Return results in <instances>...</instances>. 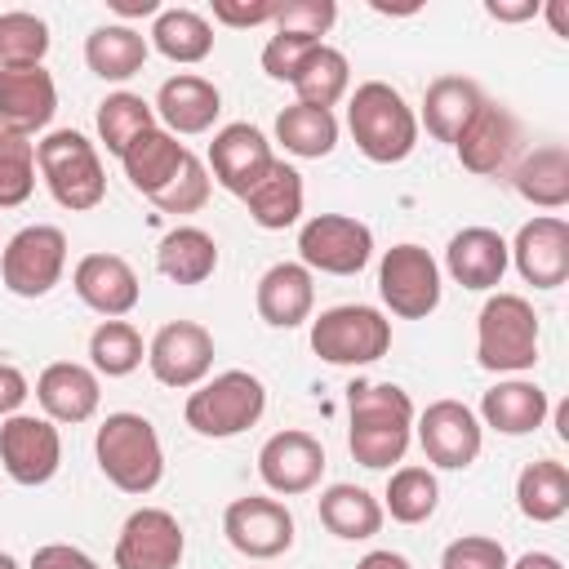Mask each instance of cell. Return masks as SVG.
Returning <instances> with one entry per match:
<instances>
[{"label": "cell", "mask_w": 569, "mask_h": 569, "mask_svg": "<svg viewBox=\"0 0 569 569\" xmlns=\"http://www.w3.org/2000/svg\"><path fill=\"white\" fill-rule=\"evenodd\" d=\"M507 547L498 538H485V533H462L445 547L440 556V569H507Z\"/></svg>", "instance_id": "cell-45"}, {"label": "cell", "mask_w": 569, "mask_h": 569, "mask_svg": "<svg viewBox=\"0 0 569 569\" xmlns=\"http://www.w3.org/2000/svg\"><path fill=\"white\" fill-rule=\"evenodd\" d=\"M356 569H413V565H409L400 551H369Z\"/></svg>", "instance_id": "cell-52"}, {"label": "cell", "mask_w": 569, "mask_h": 569, "mask_svg": "<svg viewBox=\"0 0 569 569\" xmlns=\"http://www.w3.org/2000/svg\"><path fill=\"white\" fill-rule=\"evenodd\" d=\"M378 293L391 316L427 320L440 307V262L422 244H391L378 262Z\"/></svg>", "instance_id": "cell-10"}, {"label": "cell", "mask_w": 569, "mask_h": 569, "mask_svg": "<svg viewBox=\"0 0 569 569\" xmlns=\"http://www.w3.org/2000/svg\"><path fill=\"white\" fill-rule=\"evenodd\" d=\"M151 111L164 120V129H169L173 138H178V133H209L213 120H218V111H222V93H218L213 80L182 71V76H169V80L160 84Z\"/></svg>", "instance_id": "cell-24"}, {"label": "cell", "mask_w": 569, "mask_h": 569, "mask_svg": "<svg viewBox=\"0 0 569 569\" xmlns=\"http://www.w3.org/2000/svg\"><path fill=\"white\" fill-rule=\"evenodd\" d=\"M440 502V485L431 467H396L382 493V511H391V520L400 525H422L436 516Z\"/></svg>", "instance_id": "cell-38"}, {"label": "cell", "mask_w": 569, "mask_h": 569, "mask_svg": "<svg viewBox=\"0 0 569 569\" xmlns=\"http://www.w3.org/2000/svg\"><path fill=\"white\" fill-rule=\"evenodd\" d=\"M320 40H302V36H271L267 44H262V71L271 76V80H293L298 76V67H302V58L316 49Z\"/></svg>", "instance_id": "cell-46"}, {"label": "cell", "mask_w": 569, "mask_h": 569, "mask_svg": "<svg viewBox=\"0 0 569 569\" xmlns=\"http://www.w3.org/2000/svg\"><path fill=\"white\" fill-rule=\"evenodd\" d=\"M262 409H267L262 378L249 373V369H227V373H213L200 387H191V396L182 405V418L196 436L227 440V436L249 431L262 418Z\"/></svg>", "instance_id": "cell-5"}, {"label": "cell", "mask_w": 569, "mask_h": 569, "mask_svg": "<svg viewBox=\"0 0 569 569\" xmlns=\"http://www.w3.org/2000/svg\"><path fill=\"white\" fill-rule=\"evenodd\" d=\"M516 191L538 209H565L569 204V151L560 142L533 147L516 164Z\"/></svg>", "instance_id": "cell-34"}, {"label": "cell", "mask_w": 569, "mask_h": 569, "mask_svg": "<svg viewBox=\"0 0 569 569\" xmlns=\"http://www.w3.org/2000/svg\"><path fill=\"white\" fill-rule=\"evenodd\" d=\"M89 360H93V373L124 378L142 365V333L129 320H102L89 333Z\"/></svg>", "instance_id": "cell-40"}, {"label": "cell", "mask_w": 569, "mask_h": 569, "mask_svg": "<svg viewBox=\"0 0 569 569\" xmlns=\"http://www.w3.org/2000/svg\"><path fill=\"white\" fill-rule=\"evenodd\" d=\"M547 22H551V31H556V36H569V18H565V0H551V4H547Z\"/></svg>", "instance_id": "cell-54"}, {"label": "cell", "mask_w": 569, "mask_h": 569, "mask_svg": "<svg viewBox=\"0 0 569 569\" xmlns=\"http://www.w3.org/2000/svg\"><path fill=\"white\" fill-rule=\"evenodd\" d=\"M71 289L89 311H98L107 320L129 316L138 307V298H142L138 271L120 253H84L76 262V271H71Z\"/></svg>", "instance_id": "cell-20"}, {"label": "cell", "mask_w": 569, "mask_h": 569, "mask_svg": "<svg viewBox=\"0 0 569 569\" xmlns=\"http://www.w3.org/2000/svg\"><path fill=\"white\" fill-rule=\"evenodd\" d=\"M187 156H191V151H187L169 129L151 124L147 133H138V138L124 147L120 164H124L129 187H133V191H142V196L151 200V196H160V191L178 178V169H182V160H187Z\"/></svg>", "instance_id": "cell-27"}, {"label": "cell", "mask_w": 569, "mask_h": 569, "mask_svg": "<svg viewBox=\"0 0 569 569\" xmlns=\"http://www.w3.org/2000/svg\"><path fill=\"white\" fill-rule=\"evenodd\" d=\"M276 142L298 160H320L338 147V116L325 107L293 102L276 116Z\"/></svg>", "instance_id": "cell-37"}, {"label": "cell", "mask_w": 569, "mask_h": 569, "mask_svg": "<svg viewBox=\"0 0 569 569\" xmlns=\"http://www.w3.org/2000/svg\"><path fill=\"white\" fill-rule=\"evenodd\" d=\"M258 316L271 325V329H298L302 320H311V307H316V280L302 262H276L262 271L258 280Z\"/></svg>", "instance_id": "cell-25"}, {"label": "cell", "mask_w": 569, "mask_h": 569, "mask_svg": "<svg viewBox=\"0 0 569 569\" xmlns=\"http://www.w3.org/2000/svg\"><path fill=\"white\" fill-rule=\"evenodd\" d=\"M36 191V142L0 129V209L27 204Z\"/></svg>", "instance_id": "cell-42"}, {"label": "cell", "mask_w": 569, "mask_h": 569, "mask_svg": "<svg viewBox=\"0 0 569 569\" xmlns=\"http://www.w3.org/2000/svg\"><path fill=\"white\" fill-rule=\"evenodd\" d=\"M347 129L365 160L373 164H400L418 147V116L405 102L400 89L387 80H365L347 98Z\"/></svg>", "instance_id": "cell-2"}, {"label": "cell", "mask_w": 569, "mask_h": 569, "mask_svg": "<svg viewBox=\"0 0 569 569\" xmlns=\"http://www.w3.org/2000/svg\"><path fill=\"white\" fill-rule=\"evenodd\" d=\"M311 351L325 365H338V369L373 365L391 351V320L378 307H365V302L329 307L311 320Z\"/></svg>", "instance_id": "cell-7"}, {"label": "cell", "mask_w": 569, "mask_h": 569, "mask_svg": "<svg viewBox=\"0 0 569 569\" xmlns=\"http://www.w3.org/2000/svg\"><path fill=\"white\" fill-rule=\"evenodd\" d=\"M156 267L173 284H204L218 271V240L204 227H173L156 244Z\"/></svg>", "instance_id": "cell-29"}, {"label": "cell", "mask_w": 569, "mask_h": 569, "mask_svg": "<svg viewBox=\"0 0 569 569\" xmlns=\"http://www.w3.org/2000/svg\"><path fill=\"white\" fill-rule=\"evenodd\" d=\"M49 53V22L27 13V9H9L0 13V67H40Z\"/></svg>", "instance_id": "cell-41"}, {"label": "cell", "mask_w": 569, "mask_h": 569, "mask_svg": "<svg viewBox=\"0 0 569 569\" xmlns=\"http://www.w3.org/2000/svg\"><path fill=\"white\" fill-rule=\"evenodd\" d=\"M151 44L142 31H133L129 22H107V27H93L89 40H84V62L98 80H129L142 71Z\"/></svg>", "instance_id": "cell-30"}, {"label": "cell", "mask_w": 569, "mask_h": 569, "mask_svg": "<svg viewBox=\"0 0 569 569\" xmlns=\"http://www.w3.org/2000/svg\"><path fill=\"white\" fill-rule=\"evenodd\" d=\"M418 445H422L431 467L462 471V467H471L480 458L485 427L462 400H431L418 413Z\"/></svg>", "instance_id": "cell-14"}, {"label": "cell", "mask_w": 569, "mask_h": 569, "mask_svg": "<svg viewBox=\"0 0 569 569\" xmlns=\"http://www.w3.org/2000/svg\"><path fill=\"white\" fill-rule=\"evenodd\" d=\"M36 169L49 187V196L71 209V213H89L102 204L107 196V169L98 147L80 133V129H53L36 142Z\"/></svg>", "instance_id": "cell-4"}, {"label": "cell", "mask_w": 569, "mask_h": 569, "mask_svg": "<svg viewBox=\"0 0 569 569\" xmlns=\"http://www.w3.org/2000/svg\"><path fill=\"white\" fill-rule=\"evenodd\" d=\"M147 44H156V53H164L169 62L191 67V62H204L213 53V27L196 9H160Z\"/></svg>", "instance_id": "cell-35"}, {"label": "cell", "mask_w": 569, "mask_h": 569, "mask_svg": "<svg viewBox=\"0 0 569 569\" xmlns=\"http://www.w3.org/2000/svg\"><path fill=\"white\" fill-rule=\"evenodd\" d=\"M516 142H520L516 116H511L502 102H489V98H485L480 111H476V116L467 120V129L458 133L453 151H458V160H462L467 173L489 178V173H498V169L511 160Z\"/></svg>", "instance_id": "cell-21"}, {"label": "cell", "mask_w": 569, "mask_h": 569, "mask_svg": "<svg viewBox=\"0 0 569 569\" xmlns=\"http://www.w3.org/2000/svg\"><path fill=\"white\" fill-rule=\"evenodd\" d=\"M507 240L493 231V227H462L449 249H445V271L453 276V284L462 289H498L502 276H507Z\"/></svg>", "instance_id": "cell-23"}, {"label": "cell", "mask_w": 569, "mask_h": 569, "mask_svg": "<svg viewBox=\"0 0 569 569\" xmlns=\"http://www.w3.org/2000/svg\"><path fill=\"white\" fill-rule=\"evenodd\" d=\"M556 431H560V440H569V405L556 409Z\"/></svg>", "instance_id": "cell-55"}, {"label": "cell", "mask_w": 569, "mask_h": 569, "mask_svg": "<svg viewBox=\"0 0 569 569\" xmlns=\"http://www.w3.org/2000/svg\"><path fill=\"white\" fill-rule=\"evenodd\" d=\"M289 84H293L298 102L333 111V102H342V98H347L351 62H347V53H342V49H333V44H325V40H320V44L302 58V67H298V76H293Z\"/></svg>", "instance_id": "cell-36"}, {"label": "cell", "mask_w": 569, "mask_h": 569, "mask_svg": "<svg viewBox=\"0 0 569 569\" xmlns=\"http://www.w3.org/2000/svg\"><path fill=\"white\" fill-rule=\"evenodd\" d=\"M187 551V533L173 511L138 507L116 538V569H178Z\"/></svg>", "instance_id": "cell-15"}, {"label": "cell", "mask_w": 569, "mask_h": 569, "mask_svg": "<svg viewBox=\"0 0 569 569\" xmlns=\"http://www.w3.org/2000/svg\"><path fill=\"white\" fill-rule=\"evenodd\" d=\"M31 569H98V560L71 542H44V547H36Z\"/></svg>", "instance_id": "cell-48"}, {"label": "cell", "mask_w": 569, "mask_h": 569, "mask_svg": "<svg viewBox=\"0 0 569 569\" xmlns=\"http://www.w3.org/2000/svg\"><path fill=\"white\" fill-rule=\"evenodd\" d=\"M36 400L44 409L49 422H89L98 413V400H102V387H98V373L89 365H76V360H53L40 369L36 378Z\"/></svg>", "instance_id": "cell-22"}, {"label": "cell", "mask_w": 569, "mask_h": 569, "mask_svg": "<svg viewBox=\"0 0 569 569\" xmlns=\"http://www.w3.org/2000/svg\"><path fill=\"white\" fill-rule=\"evenodd\" d=\"M507 569H565V565H560V556H551V551H525V556L511 560Z\"/></svg>", "instance_id": "cell-53"}, {"label": "cell", "mask_w": 569, "mask_h": 569, "mask_svg": "<svg viewBox=\"0 0 569 569\" xmlns=\"http://www.w3.org/2000/svg\"><path fill=\"white\" fill-rule=\"evenodd\" d=\"M27 396H31L27 373H22L18 365H4V360H0V418H13Z\"/></svg>", "instance_id": "cell-49"}, {"label": "cell", "mask_w": 569, "mask_h": 569, "mask_svg": "<svg viewBox=\"0 0 569 569\" xmlns=\"http://www.w3.org/2000/svg\"><path fill=\"white\" fill-rule=\"evenodd\" d=\"M151 124H156V111H151V102L142 93L120 89V93H107L98 102V138H102V147L111 156H124V147L138 133H147Z\"/></svg>", "instance_id": "cell-39"}, {"label": "cell", "mask_w": 569, "mask_h": 569, "mask_svg": "<svg viewBox=\"0 0 569 569\" xmlns=\"http://www.w3.org/2000/svg\"><path fill=\"white\" fill-rule=\"evenodd\" d=\"M347 449L360 467L387 471L405 458L413 436V400L396 382H351L347 387Z\"/></svg>", "instance_id": "cell-1"}, {"label": "cell", "mask_w": 569, "mask_h": 569, "mask_svg": "<svg viewBox=\"0 0 569 569\" xmlns=\"http://www.w3.org/2000/svg\"><path fill=\"white\" fill-rule=\"evenodd\" d=\"M485 13L498 22H529L542 13V4L538 0H485Z\"/></svg>", "instance_id": "cell-50"}, {"label": "cell", "mask_w": 569, "mask_h": 569, "mask_svg": "<svg viewBox=\"0 0 569 569\" xmlns=\"http://www.w3.org/2000/svg\"><path fill=\"white\" fill-rule=\"evenodd\" d=\"M547 413H551V400L529 378L493 382L480 396V427H493L498 436H529V431H538L547 422Z\"/></svg>", "instance_id": "cell-26"}, {"label": "cell", "mask_w": 569, "mask_h": 569, "mask_svg": "<svg viewBox=\"0 0 569 569\" xmlns=\"http://www.w3.org/2000/svg\"><path fill=\"white\" fill-rule=\"evenodd\" d=\"M382 502L360 485H329L320 493V525L342 542H365L382 529Z\"/></svg>", "instance_id": "cell-33"}, {"label": "cell", "mask_w": 569, "mask_h": 569, "mask_svg": "<svg viewBox=\"0 0 569 569\" xmlns=\"http://www.w3.org/2000/svg\"><path fill=\"white\" fill-rule=\"evenodd\" d=\"M111 9L120 18H156L160 13V0H111Z\"/></svg>", "instance_id": "cell-51"}, {"label": "cell", "mask_w": 569, "mask_h": 569, "mask_svg": "<svg viewBox=\"0 0 569 569\" xmlns=\"http://www.w3.org/2000/svg\"><path fill=\"white\" fill-rule=\"evenodd\" d=\"M507 258L516 262L520 280L533 289H560L569 280V222L560 213L529 218L516 240L507 244Z\"/></svg>", "instance_id": "cell-17"}, {"label": "cell", "mask_w": 569, "mask_h": 569, "mask_svg": "<svg viewBox=\"0 0 569 569\" xmlns=\"http://www.w3.org/2000/svg\"><path fill=\"white\" fill-rule=\"evenodd\" d=\"M276 164V151L267 142V133L249 120H236V124H222L209 142V169H213V182L231 196H249L262 173Z\"/></svg>", "instance_id": "cell-16"}, {"label": "cell", "mask_w": 569, "mask_h": 569, "mask_svg": "<svg viewBox=\"0 0 569 569\" xmlns=\"http://www.w3.org/2000/svg\"><path fill=\"white\" fill-rule=\"evenodd\" d=\"M516 507L533 525L560 520L569 511V467L556 458L525 462V471L516 476Z\"/></svg>", "instance_id": "cell-32"}, {"label": "cell", "mask_w": 569, "mask_h": 569, "mask_svg": "<svg viewBox=\"0 0 569 569\" xmlns=\"http://www.w3.org/2000/svg\"><path fill=\"white\" fill-rule=\"evenodd\" d=\"M0 569H22V565H18V560H13L9 551H0Z\"/></svg>", "instance_id": "cell-56"}, {"label": "cell", "mask_w": 569, "mask_h": 569, "mask_svg": "<svg viewBox=\"0 0 569 569\" xmlns=\"http://www.w3.org/2000/svg\"><path fill=\"white\" fill-rule=\"evenodd\" d=\"M209 169H204V160H196V156H187L182 160V169H178V178L160 191V196H151V204L160 209V213H196V209H204V200H209Z\"/></svg>", "instance_id": "cell-43"}, {"label": "cell", "mask_w": 569, "mask_h": 569, "mask_svg": "<svg viewBox=\"0 0 569 569\" xmlns=\"http://www.w3.org/2000/svg\"><path fill=\"white\" fill-rule=\"evenodd\" d=\"M62 267H67V236L62 227L49 222L22 227L0 249V280L13 298H44L62 280Z\"/></svg>", "instance_id": "cell-8"}, {"label": "cell", "mask_w": 569, "mask_h": 569, "mask_svg": "<svg viewBox=\"0 0 569 569\" xmlns=\"http://www.w3.org/2000/svg\"><path fill=\"white\" fill-rule=\"evenodd\" d=\"M258 476L271 493H311L325 476V445L311 431H276L262 449H258Z\"/></svg>", "instance_id": "cell-18"}, {"label": "cell", "mask_w": 569, "mask_h": 569, "mask_svg": "<svg viewBox=\"0 0 569 569\" xmlns=\"http://www.w3.org/2000/svg\"><path fill=\"white\" fill-rule=\"evenodd\" d=\"M93 458H98V471L120 489V493H151L164 476V449H160V436L151 427V418L142 413H107L98 436H93Z\"/></svg>", "instance_id": "cell-3"}, {"label": "cell", "mask_w": 569, "mask_h": 569, "mask_svg": "<svg viewBox=\"0 0 569 569\" xmlns=\"http://www.w3.org/2000/svg\"><path fill=\"white\" fill-rule=\"evenodd\" d=\"M222 533L240 556L276 560V556H284L293 547V511L280 498L249 493V498H236L222 511Z\"/></svg>", "instance_id": "cell-13"}, {"label": "cell", "mask_w": 569, "mask_h": 569, "mask_svg": "<svg viewBox=\"0 0 569 569\" xmlns=\"http://www.w3.org/2000/svg\"><path fill=\"white\" fill-rule=\"evenodd\" d=\"M480 102H485V93H480L476 80H467V76H440L422 93V124H427V133L436 142H458V133L480 111Z\"/></svg>", "instance_id": "cell-28"}, {"label": "cell", "mask_w": 569, "mask_h": 569, "mask_svg": "<svg viewBox=\"0 0 569 569\" xmlns=\"http://www.w3.org/2000/svg\"><path fill=\"white\" fill-rule=\"evenodd\" d=\"M0 467L9 480L36 489L49 485L62 467V436L49 418L36 413H13L0 422Z\"/></svg>", "instance_id": "cell-11"}, {"label": "cell", "mask_w": 569, "mask_h": 569, "mask_svg": "<svg viewBox=\"0 0 569 569\" xmlns=\"http://www.w3.org/2000/svg\"><path fill=\"white\" fill-rule=\"evenodd\" d=\"M298 258L307 271L360 276L373 258V231L351 213H316L298 231Z\"/></svg>", "instance_id": "cell-9"}, {"label": "cell", "mask_w": 569, "mask_h": 569, "mask_svg": "<svg viewBox=\"0 0 569 569\" xmlns=\"http://www.w3.org/2000/svg\"><path fill=\"white\" fill-rule=\"evenodd\" d=\"M284 0H258V4H236V0H213V18L222 27H258V22H276Z\"/></svg>", "instance_id": "cell-47"}, {"label": "cell", "mask_w": 569, "mask_h": 569, "mask_svg": "<svg viewBox=\"0 0 569 569\" xmlns=\"http://www.w3.org/2000/svg\"><path fill=\"white\" fill-rule=\"evenodd\" d=\"M58 111V84L44 67H0V129L31 138L49 129Z\"/></svg>", "instance_id": "cell-19"}, {"label": "cell", "mask_w": 569, "mask_h": 569, "mask_svg": "<svg viewBox=\"0 0 569 569\" xmlns=\"http://www.w3.org/2000/svg\"><path fill=\"white\" fill-rule=\"evenodd\" d=\"M302 173L293 169V164H284V160H276L267 173H262V182L244 196V209H249V218L262 227V231H284V227H293L298 218H302Z\"/></svg>", "instance_id": "cell-31"}, {"label": "cell", "mask_w": 569, "mask_h": 569, "mask_svg": "<svg viewBox=\"0 0 569 569\" xmlns=\"http://www.w3.org/2000/svg\"><path fill=\"white\" fill-rule=\"evenodd\" d=\"M476 360L489 373H525L538 360V311L520 293H493L476 316Z\"/></svg>", "instance_id": "cell-6"}, {"label": "cell", "mask_w": 569, "mask_h": 569, "mask_svg": "<svg viewBox=\"0 0 569 569\" xmlns=\"http://www.w3.org/2000/svg\"><path fill=\"white\" fill-rule=\"evenodd\" d=\"M147 365L160 387L191 391L213 369V333L196 320H169L156 329V338L147 347Z\"/></svg>", "instance_id": "cell-12"}, {"label": "cell", "mask_w": 569, "mask_h": 569, "mask_svg": "<svg viewBox=\"0 0 569 569\" xmlns=\"http://www.w3.org/2000/svg\"><path fill=\"white\" fill-rule=\"evenodd\" d=\"M333 22H338L333 0H289L276 13V31L280 36H302V40H320Z\"/></svg>", "instance_id": "cell-44"}]
</instances>
